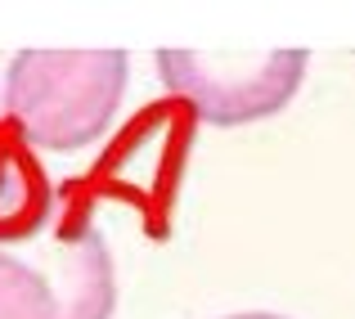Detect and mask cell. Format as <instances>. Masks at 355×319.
<instances>
[{
    "label": "cell",
    "mask_w": 355,
    "mask_h": 319,
    "mask_svg": "<svg viewBox=\"0 0 355 319\" xmlns=\"http://www.w3.org/2000/svg\"><path fill=\"white\" fill-rule=\"evenodd\" d=\"M126 63L121 50H23L5 68L0 108L23 144L77 153L113 126Z\"/></svg>",
    "instance_id": "1"
},
{
    "label": "cell",
    "mask_w": 355,
    "mask_h": 319,
    "mask_svg": "<svg viewBox=\"0 0 355 319\" xmlns=\"http://www.w3.org/2000/svg\"><path fill=\"white\" fill-rule=\"evenodd\" d=\"M117 270L99 225L50 212L0 234V319H113Z\"/></svg>",
    "instance_id": "2"
},
{
    "label": "cell",
    "mask_w": 355,
    "mask_h": 319,
    "mask_svg": "<svg viewBox=\"0 0 355 319\" xmlns=\"http://www.w3.org/2000/svg\"><path fill=\"white\" fill-rule=\"evenodd\" d=\"M311 50H157V77L211 126L275 117L306 81Z\"/></svg>",
    "instance_id": "3"
},
{
    "label": "cell",
    "mask_w": 355,
    "mask_h": 319,
    "mask_svg": "<svg viewBox=\"0 0 355 319\" xmlns=\"http://www.w3.org/2000/svg\"><path fill=\"white\" fill-rule=\"evenodd\" d=\"M225 319H288V315H270V311H248V315H225Z\"/></svg>",
    "instance_id": "4"
}]
</instances>
